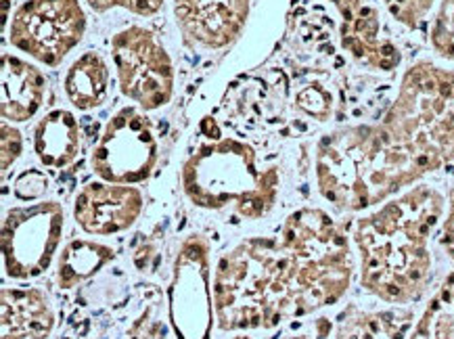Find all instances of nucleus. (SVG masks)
Listing matches in <instances>:
<instances>
[{"mask_svg":"<svg viewBox=\"0 0 454 339\" xmlns=\"http://www.w3.org/2000/svg\"><path fill=\"white\" fill-rule=\"evenodd\" d=\"M66 209L59 201L11 208L3 220V262L7 277L36 279L49 271L63 239Z\"/></svg>","mask_w":454,"mask_h":339,"instance_id":"obj_7","label":"nucleus"},{"mask_svg":"<svg viewBox=\"0 0 454 339\" xmlns=\"http://www.w3.org/2000/svg\"><path fill=\"white\" fill-rule=\"evenodd\" d=\"M115 258V249L109 245L90 241V239H74L61 251L57 283L61 289H72L84 283Z\"/></svg>","mask_w":454,"mask_h":339,"instance_id":"obj_19","label":"nucleus"},{"mask_svg":"<svg viewBox=\"0 0 454 339\" xmlns=\"http://www.w3.org/2000/svg\"><path fill=\"white\" fill-rule=\"evenodd\" d=\"M46 95V80L38 67L30 66L20 57L3 55V111L4 122L21 124L32 120L43 107Z\"/></svg>","mask_w":454,"mask_h":339,"instance_id":"obj_16","label":"nucleus"},{"mask_svg":"<svg viewBox=\"0 0 454 339\" xmlns=\"http://www.w3.org/2000/svg\"><path fill=\"white\" fill-rule=\"evenodd\" d=\"M128 339H166V325L155 317V308L151 306L132 323Z\"/></svg>","mask_w":454,"mask_h":339,"instance_id":"obj_26","label":"nucleus"},{"mask_svg":"<svg viewBox=\"0 0 454 339\" xmlns=\"http://www.w3.org/2000/svg\"><path fill=\"white\" fill-rule=\"evenodd\" d=\"M0 149H3V172L13 166V163L20 160L23 151V140L21 132L9 124V122H3V130H0Z\"/></svg>","mask_w":454,"mask_h":339,"instance_id":"obj_28","label":"nucleus"},{"mask_svg":"<svg viewBox=\"0 0 454 339\" xmlns=\"http://www.w3.org/2000/svg\"><path fill=\"white\" fill-rule=\"evenodd\" d=\"M3 339H46L55 329V308L44 289L3 288Z\"/></svg>","mask_w":454,"mask_h":339,"instance_id":"obj_14","label":"nucleus"},{"mask_svg":"<svg viewBox=\"0 0 454 339\" xmlns=\"http://www.w3.org/2000/svg\"><path fill=\"white\" fill-rule=\"evenodd\" d=\"M333 327L335 323L327 317H318L314 319L312 323H308L304 327H300L298 331L289 333L281 339H331L333 335Z\"/></svg>","mask_w":454,"mask_h":339,"instance_id":"obj_29","label":"nucleus"},{"mask_svg":"<svg viewBox=\"0 0 454 339\" xmlns=\"http://www.w3.org/2000/svg\"><path fill=\"white\" fill-rule=\"evenodd\" d=\"M448 166H454V69L417 61L377 124L341 126L318 138L314 185L337 212L364 214Z\"/></svg>","mask_w":454,"mask_h":339,"instance_id":"obj_1","label":"nucleus"},{"mask_svg":"<svg viewBox=\"0 0 454 339\" xmlns=\"http://www.w3.org/2000/svg\"><path fill=\"white\" fill-rule=\"evenodd\" d=\"M168 319L178 339H212L216 323L212 245L200 233L180 243L168 288Z\"/></svg>","mask_w":454,"mask_h":339,"instance_id":"obj_6","label":"nucleus"},{"mask_svg":"<svg viewBox=\"0 0 454 339\" xmlns=\"http://www.w3.org/2000/svg\"><path fill=\"white\" fill-rule=\"evenodd\" d=\"M145 197L137 186L118 183H89L75 195L74 220L86 235L109 237L137 225Z\"/></svg>","mask_w":454,"mask_h":339,"instance_id":"obj_11","label":"nucleus"},{"mask_svg":"<svg viewBox=\"0 0 454 339\" xmlns=\"http://www.w3.org/2000/svg\"><path fill=\"white\" fill-rule=\"evenodd\" d=\"M291 262L281 239L247 237L218 260L214 306L220 331L275 329L295 320Z\"/></svg>","mask_w":454,"mask_h":339,"instance_id":"obj_3","label":"nucleus"},{"mask_svg":"<svg viewBox=\"0 0 454 339\" xmlns=\"http://www.w3.org/2000/svg\"><path fill=\"white\" fill-rule=\"evenodd\" d=\"M415 320V306L364 308L348 304L335 319L331 339H409Z\"/></svg>","mask_w":454,"mask_h":339,"instance_id":"obj_15","label":"nucleus"},{"mask_svg":"<svg viewBox=\"0 0 454 339\" xmlns=\"http://www.w3.org/2000/svg\"><path fill=\"white\" fill-rule=\"evenodd\" d=\"M252 0H174L183 38L200 49H224L246 26Z\"/></svg>","mask_w":454,"mask_h":339,"instance_id":"obj_12","label":"nucleus"},{"mask_svg":"<svg viewBox=\"0 0 454 339\" xmlns=\"http://www.w3.org/2000/svg\"><path fill=\"white\" fill-rule=\"evenodd\" d=\"M86 32L78 0H27L15 11L9 40L44 66H59Z\"/></svg>","mask_w":454,"mask_h":339,"instance_id":"obj_9","label":"nucleus"},{"mask_svg":"<svg viewBox=\"0 0 454 339\" xmlns=\"http://www.w3.org/2000/svg\"><path fill=\"white\" fill-rule=\"evenodd\" d=\"M429 43L435 55L454 63V0H440L429 30Z\"/></svg>","mask_w":454,"mask_h":339,"instance_id":"obj_21","label":"nucleus"},{"mask_svg":"<svg viewBox=\"0 0 454 339\" xmlns=\"http://www.w3.org/2000/svg\"><path fill=\"white\" fill-rule=\"evenodd\" d=\"M90 4V9H95L97 13H105V11L120 7L128 9L137 15H153L161 9L164 0H86Z\"/></svg>","mask_w":454,"mask_h":339,"instance_id":"obj_25","label":"nucleus"},{"mask_svg":"<svg viewBox=\"0 0 454 339\" xmlns=\"http://www.w3.org/2000/svg\"><path fill=\"white\" fill-rule=\"evenodd\" d=\"M438 245L442 254H444L448 262H450V272H454V185L450 186V191H448L446 214L438 233Z\"/></svg>","mask_w":454,"mask_h":339,"instance_id":"obj_27","label":"nucleus"},{"mask_svg":"<svg viewBox=\"0 0 454 339\" xmlns=\"http://www.w3.org/2000/svg\"><path fill=\"white\" fill-rule=\"evenodd\" d=\"M34 149L40 163L61 170L80 155V126L74 114L66 109L51 111L34 130Z\"/></svg>","mask_w":454,"mask_h":339,"instance_id":"obj_17","label":"nucleus"},{"mask_svg":"<svg viewBox=\"0 0 454 339\" xmlns=\"http://www.w3.org/2000/svg\"><path fill=\"white\" fill-rule=\"evenodd\" d=\"M112 55L121 95L145 111L170 103L174 92L172 59L153 32L132 26L115 34Z\"/></svg>","mask_w":454,"mask_h":339,"instance_id":"obj_8","label":"nucleus"},{"mask_svg":"<svg viewBox=\"0 0 454 339\" xmlns=\"http://www.w3.org/2000/svg\"><path fill=\"white\" fill-rule=\"evenodd\" d=\"M281 241L291 260L298 319L335 306L358 271L346 225L323 208H300L285 218Z\"/></svg>","mask_w":454,"mask_h":339,"instance_id":"obj_4","label":"nucleus"},{"mask_svg":"<svg viewBox=\"0 0 454 339\" xmlns=\"http://www.w3.org/2000/svg\"><path fill=\"white\" fill-rule=\"evenodd\" d=\"M295 103H298V107L304 111L308 118L317 122H327L331 115H333L335 109L333 92H331L327 86L318 84V82L306 84L304 89L298 92V97H295Z\"/></svg>","mask_w":454,"mask_h":339,"instance_id":"obj_22","label":"nucleus"},{"mask_svg":"<svg viewBox=\"0 0 454 339\" xmlns=\"http://www.w3.org/2000/svg\"><path fill=\"white\" fill-rule=\"evenodd\" d=\"M448 195L419 183L352 225L358 256V283L389 306H415L435 279L434 237L446 214Z\"/></svg>","mask_w":454,"mask_h":339,"instance_id":"obj_2","label":"nucleus"},{"mask_svg":"<svg viewBox=\"0 0 454 339\" xmlns=\"http://www.w3.org/2000/svg\"><path fill=\"white\" fill-rule=\"evenodd\" d=\"M340 40L343 51L350 52L354 61L372 69V72L389 74L403 61L400 49L392 40L383 36L380 11L372 4L360 3L350 13L340 15Z\"/></svg>","mask_w":454,"mask_h":339,"instance_id":"obj_13","label":"nucleus"},{"mask_svg":"<svg viewBox=\"0 0 454 339\" xmlns=\"http://www.w3.org/2000/svg\"><path fill=\"white\" fill-rule=\"evenodd\" d=\"M66 92L75 107L89 111L103 105L109 91V69L97 52H84L66 74Z\"/></svg>","mask_w":454,"mask_h":339,"instance_id":"obj_18","label":"nucleus"},{"mask_svg":"<svg viewBox=\"0 0 454 339\" xmlns=\"http://www.w3.org/2000/svg\"><path fill=\"white\" fill-rule=\"evenodd\" d=\"M232 339H252V337H247V335H237V337H232Z\"/></svg>","mask_w":454,"mask_h":339,"instance_id":"obj_31","label":"nucleus"},{"mask_svg":"<svg viewBox=\"0 0 454 339\" xmlns=\"http://www.w3.org/2000/svg\"><path fill=\"white\" fill-rule=\"evenodd\" d=\"M381 3L386 4L395 21L403 23L409 30H415L425 21V17L429 15L438 0H381Z\"/></svg>","mask_w":454,"mask_h":339,"instance_id":"obj_23","label":"nucleus"},{"mask_svg":"<svg viewBox=\"0 0 454 339\" xmlns=\"http://www.w3.org/2000/svg\"><path fill=\"white\" fill-rule=\"evenodd\" d=\"M46 191H49V178H46L40 170H27V172H21L13 185L15 197L21 201L40 200Z\"/></svg>","mask_w":454,"mask_h":339,"instance_id":"obj_24","label":"nucleus"},{"mask_svg":"<svg viewBox=\"0 0 454 339\" xmlns=\"http://www.w3.org/2000/svg\"><path fill=\"white\" fill-rule=\"evenodd\" d=\"M160 145L149 118L135 107H124L109 120L92 151L90 166L105 183L135 185L153 172Z\"/></svg>","mask_w":454,"mask_h":339,"instance_id":"obj_10","label":"nucleus"},{"mask_svg":"<svg viewBox=\"0 0 454 339\" xmlns=\"http://www.w3.org/2000/svg\"><path fill=\"white\" fill-rule=\"evenodd\" d=\"M329 3L337 9V13L343 15V13H348V11H352L354 7H358L363 0H329Z\"/></svg>","mask_w":454,"mask_h":339,"instance_id":"obj_30","label":"nucleus"},{"mask_svg":"<svg viewBox=\"0 0 454 339\" xmlns=\"http://www.w3.org/2000/svg\"><path fill=\"white\" fill-rule=\"evenodd\" d=\"M409 339H454V272H448L419 314Z\"/></svg>","mask_w":454,"mask_h":339,"instance_id":"obj_20","label":"nucleus"},{"mask_svg":"<svg viewBox=\"0 0 454 339\" xmlns=\"http://www.w3.org/2000/svg\"><path fill=\"white\" fill-rule=\"evenodd\" d=\"M180 183L193 206L203 209L232 206L239 216L249 220L269 214L281 189L278 170H262L255 151L231 137H216L191 154Z\"/></svg>","mask_w":454,"mask_h":339,"instance_id":"obj_5","label":"nucleus"}]
</instances>
